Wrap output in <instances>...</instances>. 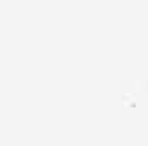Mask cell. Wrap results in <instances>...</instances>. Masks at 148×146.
Returning a JSON list of instances; mask_svg holds the SVG:
<instances>
[{
	"mask_svg": "<svg viewBox=\"0 0 148 146\" xmlns=\"http://www.w3.org/2000/svg\"><path fill=\"white\" fill-rule=\"evenodd\" d=\"M136 92H138V93L148 92V79H143V78L136 79Z\"/></svg>",
	"mask_w": 148,
	"mask_h": 146,
	"instance_id": "cell-1",
	"label": "cell"
},
{
	"mask_svg": "<svg viewBox=\"0 0 148 146\" xmlns=\"http://www.w3.org/2000/svg\"><path fill=\"white\" fill-rule=\"evenodd\" d=\"M122 102H123L127 107H136V100H134V97H132L131 93H125V95H122Z\"/></svg>",
	"mask_w": 148,
	"mask_h": 146,
	"instance_id": "cell-2",
	"label": "cell"
}]
</instances>
